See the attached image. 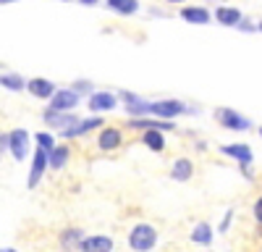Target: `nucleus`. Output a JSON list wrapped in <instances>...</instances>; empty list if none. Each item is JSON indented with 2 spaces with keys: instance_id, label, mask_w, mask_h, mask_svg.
Segmentation results:
<instances>
[{
  "instance_id": "nucleus-1",
  "label": "nucleus",
  "mask_w": 262,
  "mask_h": 252,
  "mask_svg": "<svg viewBox=\"0 0 262 252\" xmlns=\"http://www.w3.org/2000/svg\"><path fill=\"white\" fill-rule=\"evenodd\" d=\"M158 244V231L152 228L149 223H139L131 228V234H128V247L131 249H137V252H147Z\"/></svg>"
},
{
  "instance_id": "nucleus-2",
  "label": "nucleus",
  "mask_w": 262,
  "mask_h": 252,
  "mask_svg": "<svg viewBox=\"0 0 262 252\" xmlns=\"http://www.w3.org/2000/svg\"><path fill=\"white\" fill-rule=\"evenodd\" d=\"M215 118H217V123L221 126H226V129H233V132H244V129H249V121L247 118H242L236 111H231V108H221L215 113Z\"/></svg>"
},
{
  "instance_id": "nucleus-3",
  "label": "nucleus",
  "mask_w": 262,
  "mask_h": 252,
  "mask_svg": "<svg viewBox=\"0 0 262 252\" xmlns=\"http://www.w3.org/2000/svg\"><path fill=\"white\" fill-rule=\"evenodd\" d=\"M181 113H186V105L181 100H158V102H152V116L173 118V116H181Z\"/></svg>"
},
{
  "instance_id": "nucleus-4",
  "label": "nucleus",
  "mask_w": 262,
  "mask_h": 252,
  "mask_svg": "<svg viewBox=\"0 0 262 252\" xmlns=\"http://www.w3.org/2000/svg\"><path fill=\"white\" fill-rule=\"evenodd\" d=\"M8 147H11V153L16 160H24L27 158V147H29V134L24 129H13L8 134Z\"/></svg>"
},
{
  "instance_id": "nucleus-5",
  "label": "nucleus",
  "mask_w": 262,
  "mask_h": 252,
  "mask_svg": "<svg viewBox=\"0 0 262 252\" xmlns=\"http://www.w3.org/2000/svg\"><path fill=\"white\" fill-rule=\"evenodd\" d=\"M76 102H79V95H76L74 90H60V92H55V97H53V102H50V111H55V113H69Z\"/></svg>"
},
{
  "instance_id": "nucleus-6",
  "label": "nucleus",
  "mask_w": 262,
  "mask_h": 252,
  "mask_svg": "<svg viewBox=\"0 0 262 252\" xmlns=\"http://www.w3.org/2000/svg\"><path fill=\"white\" fill-rule=\"evenodd\" d=\"M81 252H111L113 249V239L111 237H84V242H81V247H79Z\"/></svg>"
},
{
  "instance_id": "nucleus-7",
  "label": "nucleus",
  "mask_w": 262,
  "mask_h": 252,
  "mask_svg": "<svg viewBox=\"0 0 262 252\" xmlns=\"http://www.w3.org/2000/svg\"><path fill=\"white\" fill-rule=\"evenodd\" d=\"M27 90H29L34 97H42V100L55 97V84L48 81V79H29V81H27Z\"/></svg>"
},
{
  "instance_id": "nucleus-8",
  "label": "nucleus",
  "mask_w": 262,
  "mask_h": 252,
  "mask_svg": "<svg viewBox=\"0 0 262 252\" xmlns=\"http://www.w3.org/2000/svg\"><path fill=\"white\" fill-rule=\"evenodd\" d=\"M121 97H123V102H126L128 113H134V116L152 113V102H144V100H139L137 95H131V92H121Z\"/></svg>"
},
{
  "instance_id": "nucleus-9",
  "label": "nucleus",
  "mask_w": 262,
  "mask_h": 252,
  "mask_svg": "<svg viewBox=\"0 0 262 252\" xmlns=\"http://www.w3.org/2000/svg\"><path fill=\"white\" fill-rule=\"evenodd\" d=\"M48 155L45 150H37L34 153V163H32V174H29V186H37V181L42 179V174H45V168H48Z\"/></svg>"
},
{
  "instance_id": "nucleus-10",
  "label": "nucleus",
  "mask_w": 262,
  "mask_h": 252,
  "mask_svg": "<svg viewBox=\"0 0 262 252\" xmlns=\"http://www.w3.org/2000/svg\"><path fill=\"white\" fill-rule=\"evenodd\" d=\"M116 95H111V92H95L92 97H90V111H113L116 108Z\"/></svg>"
},
{
  "instance_id": "nucleus-11",
  "label": "nucleus",
  "mask_w": 262,
  "mask_h": 252,
  "mask_svg": "<svg viewBox=\"0 0 262 252\" xmlns=\"http://www.w3.org/2000/svg\"><path fill=\"white\" fill-rule=\"evenodd\" d=\"M100 150L102 153H113L116 150V147L121 144V132L118 129H113V126H111V129H102V134H100Z\"/></svg>"
},
{
  "instance_id": "nucleus-12",
  "label": "nucleus",
  "mask_w": 262,
  "mask_h": 252,
  "mask_svg": "<svg viewBox=\"0 0 262 252\" xmlns=\"http://www.w3.org/2000/svg\"><path fill=\"white\" fill-rule=\"evenodd\" d=\"M191 174H194V165H191L189 158H179L176 163H173V168H170V176L176 181H189Z\"/></svg>"
},
{
  "instance_id": "nucleus-13",
  "label": "nucleus",
  "mask_w": 262,
  "mask_h": 252,
  "mask_svg": "<svg viewBox=\"0 0 262 252\" xmlns=\"http://www.w3.org/2000/svg\"><path fill=\"white\" fill-rule=\"evenodd\" d=\"M221 150L226 153V155H231V158H236L238 163H252V150H249V144H223Z\"/></svg>"
},
{
  "instance_id": "nucleus-14",
  "label": "nucleus",
  "mask_w": 262,
  "mask_h": 252,
  "mask_svg": "<svg viewBox=\"0 0 262 252\" xmlns=\"http://www.w3.org/2000/svg\"><path fill=\"white\" fill-rule=\"evenodd\" d=\"M131 129H158V132H173V123H168V121H142V118H134L131 121Z\"/></svg>"
},
{
  "instance_id": "nucleus-15",
  "label": "nucleus",
  "mask_w": 262,
  "mask_h": 252,
  "mask_svg": "<svg viewBox=\"0 0 262 252\" xmlns=\"http://www.w3.org/2000/svg\"><path fill=\"white\" fill-rule=\"evenodd\" d=\"M215 18L221 21L223 27H236V24H242V13H238L236 8H217V11H215Z\"/></svg>"
},
{
  "instance_id": "nucleus-16",
  "label": "nucleus",
  "mask_w": 262,
  "mask_h": 252,
  "mask_svg": "<svg viewBox=\"0 0 262 252\" xmlns=\"http://www.w3.org/2000/svg\"><path fill=\"white\" fill-rule=\"evenodd\" d=\"M144 144L149 147L152 153H160L163 147H165V139H163V132H158V129H149V132H144Z\"/></svg>"
},
{
  "instance_id": "nucleus-17",
  "label": "nucleus",
  "mask_w": 262,
  "mask_h": 252,
  "mask_svg": "<svg viewBox=\"0 0 262 252\" xmlns=\"http://www.w3.org/2000/svg\"><path fill=\"white\" fill-rule=\"evenodd\" d=\"M210 239H212L210 223H196L194 231H191V242H196V244H210Z\"/></svg>"
},
{
  "instance_id": "nucleus-18",
  "label": "nucleus",
  "mask_w": 262,
  "mask_h": 252,
  "mask_svg": "<svg viewBox=\"0 0 262 252\" xmlns=\"http://www.w3.org/2000/svg\"><path fill=\"white\" fill-rule=\"evenodd\" d=\"M181 16L186 21H191V24H207V21H210V13L205 8H184Z\"/></svg>"
},
{
  "instance_id": "nucleus-19",
  "label": "nucleus",
  "mask_w": 262,
  "mask_h": 252,
  "mask_svg": "<svg viewBox=\"0 0 262 252\" xmlns=\"http://www.w3.org/2000/svg\"><path fill=\"white\" fill-rule=\"evenodd\" d=\"M66 160H69V147H55V150L48 155V165L55 168V171H58V168H63Z\"/></svg>"
},
{
  "instance_id": "nucleus-20",
  "label": "nucleus",
  "mask_w": 262,
  "mask_h": 252,
  "mask_svg": "<svg viewBox=\"0 0 262 252\" xmlns=\"http://www.w3.org/2000/svg\"><path fill=\"white\" fill-rule=\"evenodd\" d=\"M60 242H63V247H69V249H74V247H81V234H79V228H66L63 234H60Z\"/></svg>"
},
{
  "instance_id": "nucleus-21",
  "label": "nucleus",
  "mask_w": 262,
  "mask_h": 252,
  "mask_svg": "<svg viewBox=\"0 0 262 252\" xmlns=\"http://www.w3.org/2000/svg\"><path fill=\"white\" fill-rule=\"evenodd\" d=\"M107 6L118 13H134L139 3H134V0H107Z\"/></svg>"
},
{
  "instance_id": "nucleus-22",
  "label": "nucleus",
  "mask_w": 262,
  "mask_h": 252,
  "mask_svg": "<svg viewBox=\"0 0 262 252\" xmlns=\"http://www.w3.org/2000/svg\"><path fill=\"white\" fill-rule=\"evenodd\" d=\"M0 84H3L6 90H24V79L18 74H3L0 76Z\"/></svg>"
},
{
  "instance_id": "nucleus-23",
  "label": "nucleus",
  "mask_w": 262,
  "mask_h": 252,
  "mask_svg": "<svg viewBox=\"0 0 262 252\" xmlns=\"http://www.w3.org/2000/svg\"><path fill=\"white\" fill-rule=\"evenodd\" d=\"M97 126H102V121L100 118H86V121H81L76 129L69 134V137H79V134H84V132H90V129H97Z\"/></svg>"
},
{
  "instance_id": "nucleus-24",
  "label": "nucleus",
  "mask_w": 262,
  "mask_h": 252,
  "mask_svg": "<svg viewBox=\"0 0 262 252\" xmlns=\"http://www.w3.org/2000/svg\"><path fill=\"white\" fill-rule=\"evenodd\" d=\"M37 144H39V150H45V153L55 150V142H53L50 134H37Z\"/></svg>"
},
{
  "instance_id": "nucleus-25",
  "label": "nucleus",
  "mask_w": 262,
  "mask_h": 252,
  "mask_svg": "<svg viewBox=\"0 0 262 252\" xmlns=\"http://www.w3.org/2000/svg\"><path fill=\"white\" fill-rule=\"evenodd\" d=\"M254 218H257V223H262V197H259L257 205H254Z\"/></svg>"
},
{
  "instance_id": "nucleus-26",
  "label": "nucleus",
  "mask_w": 262,
  "mask_h": 252,
  "mask_svg": "<svg viewBox=\"0 0 262 252\" xmlns=\"http://www.w3.org/2000/svg\"><path fill=\"white\" fill-rule=\"evenodd\" d=\"M74 90L84 92V90H92V84H90V81H76V84H74Z\"/></svg>"
},
{
  "instance_id": "nucleus-27",
  "label": "nucleus",
  "mask_w": 262,
  "mask_h": 252,
  "mask_svg": "<svg viewBox=\"0 0 262 252\" xmlns=\"http://www.w3.org/2000/svg\"><path fill=\"white\" fill-rule=\"evenodd\" d=\"M6 144H8V137H6L3 132H0V153H3V150H6Z\"/></svg>"
},
{
  "instance_id": "nucleus-28",
  "label": "nucleus",
  "mask_w": 262,
  "mask_h": 252,
  "mask_svg": "<svg viewBox=\"0 0 262 252\" xmlns=\"http://www.w3.org/2000/svg\"><path fill=\"white\" fill-rule=\"evenodd\" d=\"M231 216H233V213L228 210V213H226V218H223V223H221V228H228V223H231Z\"/></svg>"
},
{
  "instance_id": "nucleus-29",
  "label": "nucleus",
  "mask_w": 262,
  "mask_h": 252,
  "mask_svg": "<svg viewBox=\"0 0 262 252\" xmlns=\"http://www.w3.org/2000/svg\"><path fill=\"white\" fill-rule=\"evenodd\" d=\"M0 252H16V249H11V247H3V249H0Z\"/></svg>"
},
{
  "instance_id": "nucleus-30",
  "label": "nucleus",
  "mask_w": 262,
  "mask_h": 252,
  "mask_svg": "<svg viewBox=\"0 0 262 252\" xmlns=\"http://www.w3.org/2000/svg\"><path fill=\"white\" fill-rule=\"evenodd\" d=\"M257 29H259V32H262V21H259V27H257Z\"/></svg>"
},
{
  "instance_id": "nucleus-31",
  "label": "nucleus",
  "mask_w": 262,
  "mask_h": 252,
  "mask_svg": "<svg viewBox=\"0 0 262 252\" xmlns=\"http://www.w3.org/2000/svg\"><path fill=\"white\" fill-rule=\"evenodd\" d=\"M259 137H262V126H259Z\"/></svg>"
}]
</instances>
